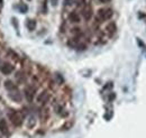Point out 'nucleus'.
<instances>
[{"label":"nucleus","instance_id":"f257e3e1","mask_svg":"<svg viewBox=\"0 0 146 138\" xmlns=\"http://www.w3.org/2000/svg\"><path fill=\"white\" fill-rule=\"evenodd\" d=\"M112 16H113V10L111 8H109V7L101 8L97 13V21H99V23L107 21V20L111 19Z\"/></svg>","mask_w":146,"mask_h":138},{"label":"nucleus","instance_id":"f03ea898","mask_svg":"<svg viewBox=\"0 0 146 138\" xmlns=\"http://www.w3.org/2000/svg\"><path fill=\"white\" fill-rule=\"evenodd\" d=\"M9 117H10V120L13 122V125H15L17 127H19L23 123V116L19 112H13L9 115Z\"/></svg>","mask_w":146,"mask_h":138},{"label":"nucleus","instance_id":"7ed1b4c3","mask_svg":"<svg viewBox=\"0 0 146 138\" xmlns=\"http://www.w3.org/2000/svg\"><path fill=\"white\" fill-rule=\"evenodd\" d=\"M51 99V96L47 91H43L38 97H37V102H39L40 104H43L45 107V104L48 102V100Z\"/></svg>","mask_w":146,"mask_h":138},{"label":"nucleus","instance_id":"20e7f679","mask_svg":"<svg viewBox=\"0 0 146 138\" xmlns=\"http://www.w3.org/2000/svg\"><path fill=\"white\" fill-rule=\"evenodd\" d=\"M35 93H36V89L35 88H33V86L26 88V90H25V97H26V99H27L28 102H32L34 100Z\"/></svg>","mask_w":146,"mask_h":138},{"label":"nucleus","instance_id":"39448f33","mask_svg":"<svg viewBox=\"0 0 146 138\" xmlns=\"http://www.w3.org/2000/svg\"><path fill=\"white\" fill-rule=\"evenodd\" d=\"M82 16L86 20H90L93 16V10H92L91 6L86 5V7L82 9Z\"/></svg>","mask_w":146,"mask_h":138},{"label":"nucleus","instance_id":"423d86ee","mask_svg":"<svg viewBox=\"0 0 146 138\" xmlns=\"http://www.w3.org/2000/svg\"><path fill=\"white\" fill-rule=\"evenodd\" d=\"M105 31H106V33L109 35V36H112V35L116 33V31H117L116 23H113V21L108 23V24H107V26H106V28H105Z\"/></svg>","mask_w":146,"mask_h":138},{"label":"nucleus","instance_id":"0eeeda50","mask_svg":"<svg viewBox=\"0 0 146 138\" xmlns=\"http://www.w3.org/2000/svg\"><path fill=\"white\" fill-rule=\"evenodd\" d=\"M0 71H1V73H3V74H10V73H13V71H14V66H13L11 64H9V63H3V64L0 66Z\"/></svg>","mask_w":146,"mask_h":138},{"label":"nucleus","instance_id":"6e6552de","mask_svg":"<svg viewBox=\"0 0 146 138\" xmlns=\"http://www.w3.org/2000/svg\"><path fill=\"white\" fill-rule=\"evenodd\" d=\"M69 20H70V23H73V24L80 23V16H79V14L76 11H71L69 14Z\"/></svg>","mask_w":146,"mask_h":138},{"label":"nucleus","instance_id":"1a4fd4ad","mask_svg":"<svg viewBox=\"0 0 146 138\" xmlns=\"http://www.w3.org/2000/svg\"><path fill=\"white\" fill-rule=\"evenodd\" d=\"M0 133L3 134V135H7L8 134V126H7V122L1 119L0 120Z\"/></svg>","mask_w":146,"mask_h":138},{"label":"nucleus","instance_id":"9d476101","mask_svg":"<svg viewBox=\"0 0 146 138\" xmlns=\"http://www.w3.org/2000/svg\"><path fill=\"white\" fill-rule=\"evenodd\" d=\"M36 20H34V19H28L27 20V23H26V26H27V28H28V31H35V28H36Z\"/></svg>","mask_w":146,"mask_h":138},{"label":"nucleus","instance_id":"9b49d317","mask_svg":"<svg viewBox=\"0 0 146 138\" xmlns=\"http://www.w3.org/2000/svg\"><path fill=\"white\" fill-rule=\"evenodd\" d=\"M5 88L9 91H13V90H16V86H14V83L11 81H6L5 82Z\"/></svg>","mask_w":146,"mask_h":138},{"label":"nucleus","instance_id":"f8f14e48","mask_svg":"<svg viewBox=\"0 0 146 138\" xmlns=\"http://www.w3.org/2000/svg\"><path fill=\"white\" fill-rule=\"evenodd\" d=\"M10 98L13 99V100H15V101H17V102H19L20 100H21V94L19 93L18 91H16L14 94H10Z\"/></svg>","mask_w":146,"mask_h":138},{"label":"nucleus","instance_id":"ddd939ff","mask_svg":"<svg viewBox=\"0 0 146 138\" xmlns=\"http://www.w3.org/2000/svg\"><path fill=\"white\" fill-rule=\"evenodd\" d=\"M19 10H20V13H21V14H25V13H27L28 7H27L25 3H23V5H20V6H19Z\"/></svg>","mask_w":146,"mask_h":138},{"label":"nucleus","instance_id":"4468645a","mask_svg":"<svg viewBox=\"0 0 146 138\" xmlns=\"http://www.w3.org/2000/svg\"><path fill=\"white\" fill-rule=\"evenodd\" d=\"M73 2H74V0H64V6L66 7V6H71Z\"/></svg>","mask_w":146,"mask_h":138},{"label":"nucleus","instance_id":"2eb2a0df","mask_svg":"<svg viewBox=\"0 0 146 138\" xmlns=\"http://www.w3.org/2000/svg\"><path fill=\"white\" fill-rule=\"evenodd\" d=\"M51 2H52V5H53V6H56V5H57V2H58V0H51Z\"/></svg>","mask_w":146,"mask_h":138},{"label":"nucleus","instance_id":"dca6fc26","mask_svg":"<svg viewBox=\"0 0 146 138\" xmlns=\"http://www.w3.org/2000/svg\"><path fill=\"white\" fill-rule=\"evenodd\" d=\"M101 3H107V2H109L110 0H99Z\"/></svg>","mask_w":146,"mask_h":138},{"label":"nucleus","instance_id":"f3484780","mask_svg":"<svg viewBox=\"0 0 146 138\" xmlns=\"http://www.w3.org/2000/svg\"><path fill=\"white\" fill-rule=\"evenodd\" d=\"M1 2H2V0H0V5H1Z\"/></svg>","mask_w":146,"mask_h":138},{"label":"nucleus","instance_id":"a211bd4d","mask_svg":"<svg viewBox=\"0 0 146 138\" xmlns=\"http://www.w3.org/2000/svg\"><path fill=\"white\" fill-rule=\"evenodd\" d=\"M0 138H1V137H0Z\"/></svg>","mask_w":146,"mask_h":138}]
</instances>
